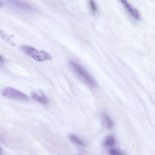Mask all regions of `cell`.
Returning a JSON list of instances; mask_svg holds the SVG:
<instances>
[{
    "instance_id": "obj_1",
    "label": "cell",
    "mask_w": 155,
    "mask_h": 155,
    "mask_svg": "<svg viewBox=\"0 0 155 155\" xmlns=\"http://www.w3.org/2000/svg\"><path fill=\"white\" fill-rule=\"evenodd\" d=\"M22 49L26 54L36 61H41L52 59L51 55L47 52L38 51L29 46H23Z\"/></svg>"
},
{
    "instance_id": "obj_2",
    "label": "cell",
    "mask_w": 155,
    "mask_h": 155,
    "mask_svg": "<svg viewBox=\"0 0 155 155\" xmlns=\"http://www.w3.org/2000/svg\"><path fill=\"white\" fill-rule=\"evenodd\" d=\"M70 64L74 72L80 78L90 85H95L94 80L82 66L72 61L70 62Z\"/></svg>"
},
{
    "instance_id": "obj_3",
    "label": "cell",
    "mask_w": 155,
    "mask_h": 155,
    "mask_svg": "<svg viewBox=\"0 0 155 155\" xmlns=\"http://www.w3.org/2000/svg\"><path fill=\"white\" fill-rule=\"evenodd\" d=\"M0 94L3 96L17 100H25L28 97L24 93L11 87H5L0 91Z\"/></svg>"
},
{
    "instance_id": "obj_4",
    "label": "cell",
    "mask_w": 155,
    "mask_h": 155,
    "mask_svg": "<svg viewBox=\"0 0 155 155\" xmlns=\"http://www.w3.org/2000/svg\"><path fill=\"white\" fill-rule=\"evenodd\" d=\"M12 5L21 10L33 12L35 8L31 3L25 0H8Z\"/></svg>"
},
{
    "instance_id": "obj_5",
    "label": "cell",
    "mask_w": 155,
    "mask_h": 155,
    "mask_svg": "<svg viewBox=\"0 0 155 155\" xmlns=\"http://www.w3.org/2000/svg\"><path fill=\"white\" fill-rule=\"evenodd\" d=\"M127 9L128 12L136 20L140 18V14L138 10L132 6L127 1L122 4Z\"/></svg>"
},
{
    "instance_id": "obj_6",
    "label": "cell",
    "mask_w": 155,
    "mask_h": 155,
    "mask_svg": "<svg viewBox=\"0 0 155 155\" xmlns=\"http://www.w3.org/2000/svg\"><path fill=\"white\" fill-rule=\"evenodd\" d=\"M31 96L35 100L42 104H46L48 103L47 97L41 92H33L31 94Z\"/></svg>"
},
{
    "instance_id": "obj_7",
    "label": "cell",
    "mask_w": 155,
    "mask_h": 155,
    "mask_svg": "<svg viewBox=\"0 0 155 155\" xmlns=\"http://www.w3.org/2000/svg\"><path fill=\"white\" fill-rule=\"evenodd\" d=\"M68 138L70 140L75 144L82 147H84L85 146L83 141L74 134H69Z\"/></svg>"
},
{
    "instance_id": "obj_8",
    "label": "cell",
    "mask_w": 155,
    "mask_h": 155,
    "mask_svg": "<svg viewBox=\"0 0 155 155\" xmlns=\"http://www.w3.org/2000/svg\"><path fill=\"white\" fill-rule=\"evenodd\" d=\"M0 36L8 44L13 46L15 45V43L13 41L10 36L3 31H0Z\"/></svg>"
},
{
    "instance_id": "obj_9",
    "label": "cell",
    "mask_w": 155,
    "mask_h": 155,
    "mask_svg": "<svg viewBox=\"0 0 155 155\" xmlns=\"http://www.w3.org/2000/svg\"><path fill=\"white\" fill-rule=\"evenodd\" d=\"M89 4L91 12L93 14H96L98 12L96 3L94 0H89Z\"/></svg>"
},
{
    "instance_id": "obj_10",
    "label": "cell",
    "mask_w": 155,
    "mask_h": 155,
    "mask_svg": "<svg viewBox=\"0 0 155 155\" xmlns=\"http://www.w3.org/2000/svg\"><path fill=\"white\" fill-rule=\"evenodd\" d=\"M116 140L112 136L108 137L106 140L105 145L107 147H111L115 143Z\"/></svg>"
},
{
    "instance_id": "obj_11",
    "label": "cell",
    "mask_w": 155,
    "mask_h": 155,
    "mask_svg": "<svg viewBox=\"0 0 155 155\" xmlns=\"http://www.w3.org/2000/svg\"><path fill=\"white\" fill-rule=\"evenodd\" d=\"M104 117L107 126L109 128H110L112 127L113 125V122L112 121L110 118L106 114H104Z\"/></svg>"
},
{
    "instance_id": "obj_12",
    "label": "cell",
    "mask_w": 155,
    "mask_h": 155,
    "mask_svg": "<svg viewBox=\"0 0 155 155\" xmlns=\"http://www.w3.org/2000/svg\"><path fill=\"white\" fill-rule=\"evenodd\" d=\"M110 153L113 155H120L122 154L121 152L115 149H111L110 150Z\"/></svg>"
},
{
    "instance_id": "obj_13",
    "label": "cell",
    "mask_w": 155,
    "mask_h": 155,
    "mask_svg": "<svg viewBox=\"0 0 155 155\" xmlns=\"http://www.w3.org/2000/svg\"><path fill=\"white\" fill-rule=\"evenodd\" d=\"M4 62V60L3 57L0 54V63H3Z\"/></svg>"
},
{
    "instance_id": "obj_14",
    "label": "cell",
    "mask_w": 155,
    "mask_h": 155,
    "mask_svg": "<svg viewBox=\"0 0 155 155\" xmlns=\"http://www.w3.org/2000/svg\"><path fill=\"white\" fill-rule=\"evenodd\" d=\"M3 4V2L0 0V6H2Z\"/></svg>"
},
{
    "instance_id": "obj_15",
    "label": "cell",
    "mask_w": 155,
    "mask_h": 155,
    "mask_svg": "<svg viewBox=\"0 0 155 155\" xmlns=\"http://www.w3.org/2000/svg\"><path fill=\"white\" fill-rule=\"evenodd\" d=\"M1 150L0 148V154H1Z\"/></svg>"
}]
</instances>
